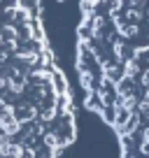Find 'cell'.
<instances>
[{
  "instance_id": "obj_3",
  "label": "cell",
  "mask_w": 149,
  "mask_h": 158,
  "mask_svg": "<svg viewBox=\"0 0 149 158\" xmlns=\"http://www.w3.org/2000/svg\"><path fill=\"white\" fill-rule=\"evenodd\" d=\"M23 86H26L23 79H21V81H16V79H7L5 89L10 91V93H14V95H21V93H23Z\"/></svg>"
},
{
  "instance_id": "obj_1",
  "label": "cell",
  "mask_w": 149,
  "mask_h": 158,
  "mask_svg": "<svg viewBox=\"0 0 149 158\" xmlns=\"http://www.w3.org/2000/svg\"><path fill=\"white\" fill-rule=\"evenodd\" d=\"M0 156H14V158H21V156H26V151H23V147L21 144H16V142H10V137H2L0 139Z\"/></svg>"
},
{
  "instance_id": "obj_9",
  "label": "cell",
  "mask_w": 149,
  "mask_h": 158,
  "mask_svg": "<svg viewBox=\"0 0 149 158\" xmlns=\"http://www.w3.org/2000/svg\"><path fill=\"white\" fill-rule=\"evenodd\" d=\"M0 118H2V112H0Z\"/></svg>"
},
{
  "instance_id": "obj_4",
  "label": "cell",
  "mask_w": 149,
  "mask_h": 158,
  "mask_svg": "<svg viewBox=\"0 0 149 158\" xmlns=\"http://www.w3.org/2000/svg\"><path fill=\"white\" fill-rule=\"evenodd\" d=\"M135 60H138L140 65H149V47H140V49H135Z\"/></svg>"
},
{
  "instance_id": "obj_7",
  "label": "cell",
  "mask_w": 149,
  "mask_h": 158,
  "mask_svg": "<svg viewBox=\"0 0 149 158\" xmlns=\"http://www.w3.org/2000/svg\"><path fill=\"white\" fill-rule=\"evenodd\" d=\"M5 84H7V77H2V74H0V89H5Z\"/></svg>"
},
{
  "instance_id": "obj_5",
  "label": "cell",
  "mask_w": 149,
  "mask_h": 158,
  "mask_svg": "<svg viewBox=\"0 0 149 158\" xmlns=\"http://www.w3.org/2000/svg\"><path fill=\"white\" fill-rule=\"evenodd\" d=\"M126 21H130V23H140V21H142V10H140V7L128 10V12H126Z\"/></svg>"
},
{
  "instance_id": "obj_6",
  "label": "cell",
  "mask_w": 149,
  "mask_h": 158,
  "mask_svg": "<svg viewBox=\"0 0 149 158\" xmlns=\"http://www.w3.org/2000/svg\"><path fill=\"white\" fill-rule=\"evenodd\" d=\"M5 35H12V37H16L19 35V30H16V26H5V30H2Z\"/></svg>"
},
{
  "instance_id": "obj_2",
  "label": "cell",
  "mask_w": 149,
  "mask_h": 158,
  "mask_svg": "<svg viewBox=\"0 0 149 158\" xmlns=\"http://www.w3.org/2000/svg\"><path fill=\"white\" fill-rule=\"evenodd\" d=\"M121 74H124V77H128V79H138V74H140V70H142V65L138 63V60L135 58H126V60H121Z\"/></svg>"
},
{
  "instance_id": "obj_8",
  "label": "cell",
  "mask_w": 149,
  "mask_h": 158,
  "mask_svg": "<svg viewBox=\"0 0 149 158\" xmlns=\"http://www.w3.org/2000/svg\"><path fill=\"white\" fill-rule=\"evenodd\" d=\"M2 44H5V37H2V33H0V49H2Z\"/></svg>"
}]
</instances>
